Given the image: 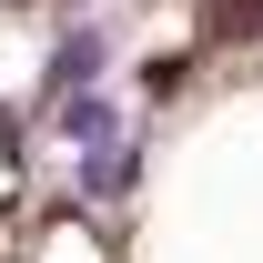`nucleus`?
Here are the masks:
<instances>
[{
  "label": "nucleus",
  "instance_id": "nucleus-1",
  "mask_svg": "<svg viewBox=\"0 0 263 263\" xmlns=\"http://www.w3.org/2000/svg\"><path fill=\"white\" fill-rule=\"evenodd\" d=\"M132 172H142V132L132 122H111L101 142H81V202H122Z\"/></svg>",
  "mask_w": 263,
  "mask_h": 263
},
{
  "label": "nucleus",
  "instance_id": "nucleus-2",
  "mask_svg": "<svg viewBox=\"0 0 263 263\" xmlns=\"http://www.w3.org/2000/svg\"><path fill=\"white\" fill-rule=\"evenodd\" d=\"M101 71H111V41H101V31H61L51 71H41V101H51V91H81V81H101Z\"/></svg>",
  "mask_w": 263,
  "mask_h": 263
},
{
  "label": "nucleus",
  "instance_id": "nucleus-3",
  "mask_svg": "<svg viewBox=\"0 0 263 263\" xmlns=\"http://www.w3.org/2000/svg\"><path fill=\"white\" fill-rule=\"evenodd\" d=\"M41 111H51V132H61V142H101V132L122 122V111H111V91H91V81H81V91H51Z\"/></svg>",
  "mask_w": 263,
  "mask_h": 263
}]
</instances>
